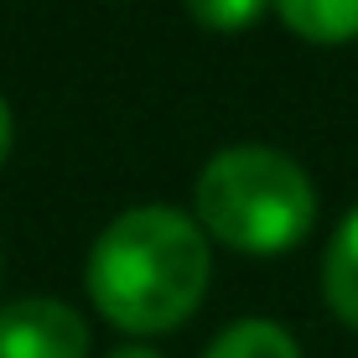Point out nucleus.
Returning a JSON list of instances; mask_svg holds the SVG:
<instances>
[{
    "label": "nucleus",
    "mask_w": 358,
    "mask_h": 358,
    "mask_svg": "<svg viewBox=\"0 0 358 358\" xmlns=\"http://www.w3.org/2000/svg\"><path fill=\"white\" fill-rule=\"evenodd\" d=\"M197 229L244 255H280L306 239L317 192L291 156L270 145H229L197 171Z\"/></svg>",
    "instance_id": "f03ea898"
},
{
    "label": "nucleus",
    "mask_w": 358,
    "mask_h": 358,
    "mask_svg": "<svg viewBox=\"0 0 358 358\" xmlns=\"http://www.w3.org/2000/svg\"><path fill=\"white\" fill-rule=\"evenodd\" d=\"M6 151H10V109L0 99V162H6Z\"/></svg>",
    "instance_id": "6e6552de"
},
{
    "label": "nucleus",
    "mask_w": 358,
    "mask_h": 358,
    "mask_svg": "<svg viewBox=\"0 0 358 358\" xmlns=\"http://www.w3.org/2000/svg\"><path fill=\"white\" fill-rule=\"evenodd\" d=\"M208 239L177 208H130L99 234L89 255L94 306L125 332L187 322L208 291Z\"/></svg>",
    "instance_id": "f257e3e1"
},
{
    "label": "nucleus",
    "mask_w": 358,
    "mask_h": 358,
    "mask_svg": "<svg viewBox=\"0 0 358 358\" xmlns=\"http://www.w3.org/2000/svg\"><path fill=\"white\" fill-rule=\"evenodd\" d=\"M265 6L270 0H187L192 21L208 31H244L265 16Z\"/></svg>",
    "instance_id": "0eeeda50"
},
{
    "label": "nucleus",
    "mask_w": 358,
    "mask_h": 358,
    "mask_svg": "<svg viewBox=\"0 0 358 358\" xmlns=\"http://www.w3.org/2000/svg\"><path fill=\"white\" fill-rule=\"evenodd\" d=\"M322 296L348 327H358V208L338 224L322 260Z\"/></svg>",
    "instance_id": "20e7f679"
},
{
    "label": "nucleus",
    "mask_w": 358,
    "mask_h": 358,
    "mask_svg": "<svg viewBox=\"0 0 358 358\" xmlns=\"http://www.w3.org/2000/svg\"><path fill=\"white\" fill-rule=\"evenodd\" d=\"M115 358H156V353H151V348H120Z\"/></svg>",
    "instance_id": "1a4fd4ad"
},
{
    "label": "nucleus",
    "mask_w": 358,
    "mask_h": 358,
    "mask_svg": "<svg viewBox=\"0 0 358 358\" xmlns=\"http://www.w3.org/2000/svg\"><path fill=\"white\" fill-rule=\"evenodd\" d=\"M89 327L68 301L31 296L0 306V358H83Z\"/></svg>",
    "instance_id": "7ed1b4c3"
},
{
    "label": "nucleus",
    "mask_w": 358,
    "mask_h": 358,
    "mask_svg": "<svg viewBox=\"0 0 358 358\" xmlns=\"http://www.w3.org/2000/svg\"><path fill=\"white\" fill-rule=\"evenodd\" d=\"M275 10L306 42H353L358 36V0H275Z\"/></svg>",
    "instance_id": "39448f33"
},
{
    "label": "nucleus",
    "mask_w": 358,
    "mask_h": 358,
    "mask_svg": "<svg viewBox=\"0 0 358 358\" xmlns=\"http://www.w3.org/2000/svg\"><path fill=\"white\" fill-rule=\"evenodd\" d=\"M203 358H301V353L286 338V327L275 322H234L213 338V348Z\"/></svg>",
    "instance_id": "423d86ee"
}]
</instances>
